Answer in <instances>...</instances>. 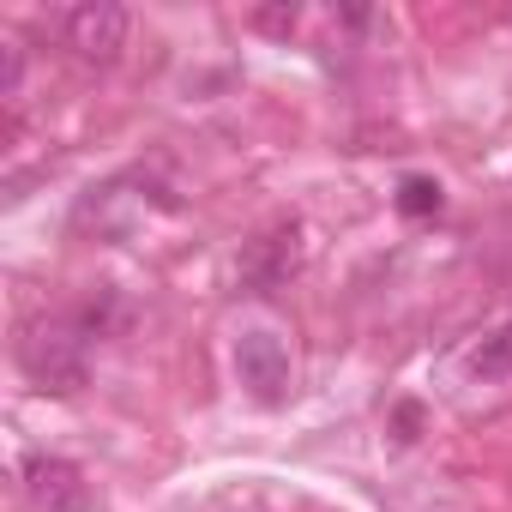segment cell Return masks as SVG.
I'll use <instances>...</instances> for the list:
<instances>
[{
	"instance_id": "8",
	"label": "cell",
	"mask_w": 512,
	"mask_h": 512,
	"mask_svg": "<svg viewBox=\"0 0 512 512\" xmlns=\"http://www.w3.org/2000/svg\"><path fill=\"white\" fill-rule=\"evenodd\" d=\"M19 79H25V49L13 37H0V91L19 97Z\"/></svg>"
},
{
	"instance_id": "2",
	"label": "cell",
	"mask_w": 512,
	"mask_h": 512,
	"mask_svg": "<svg viewBox=\"0 0 512 512\" xmlns=\"http://www.w3.org/2000/svg\"><path fill=\"white\" fill-rule=\"evenodd\" d=\"M61 31H67V49H73L79 61L109 67V61L127 49V7H115V0H85V7H73V13L61 19Z\"/></svg>"
},
{
	"instance_id": "4",
	"label": "cell",
	"mask_w": 512,
	"mask_h": 512,
	"mask_svg": "<svg viewBox=\"0 0 512 512\" xmlns=\"http://www.w3.org/2000/svg\"><path fill=\"white\" fill-rule=\"evenodd\" d=\"M235 374L260 404H278L284 386H290V350L272 332H241L235 338Z\"/></svg>"
},
{
	"instance_id": "9",
	"label": "cell",
	"mask_w": 512,
	"mask_h": 512,
	"mask_svg": "<svg viewBox=\"0 0 512 512\" xmlns=\"http://www.w3.org/2000/svg\"><path fill=\"white\" fill-rule=\"evenodd\" d=\"M253 25H260L266 37H290V31L302 25V13H296V7H260V13H253Z\"/></svg>"
},
{
	"instance_id": "5",
	"label": "cell",
	"mask_w": 512,
	"mask_h": 512,
	"mask_svg": "<svg viewBox=\"0 0 512 512\" xmlns=\"http://www.w3.org/2000/svg\"><path fill=\"white\" fill-rule=\"evenodd\" d=\"M25 488H31V500L49 506V512H91L85 470L67 464V458H31V464H25Z\"/></svg>"
},
{
	"instance_id": "6",
	"label": "cell",
	"mask_w": 512,
	"mask_h": 512,
	"mask_svg": "<svg viewBox=\"0 0 512 512\" xmlns=\"http://www.w3.org/2000/svg\"><path fill=\"white\" fill-rule=\"evenodd\" d=\"M470 374L476 380H506L512 374V320H500V326L482 332V344L470 350Z\"/></svg>"
},
{
	"instance_id": "1",
	"label": "cell",
	"mask_w": 512,
	"mask_h": 512,
	"mask_svg": "<svg viewBox=\"0 0 512 512\" xmlns=\"http://www.w3.org/2000/svg\"><path fill=\"white\" fill-rule=\"evenodd\" d=\"M19 368L43 386V392H79L85 386V332L73 326H25L19 338Z\"/></svg>"
},
{
	"instance_id": "3",
	"label": "cell",
	"mask_w": 512,
	"mask_h": 512,
	"mask_svg": "<svg viewBox=\"0 0 512 512\" xmlns=\"http://www.w3.org/2000/svg\"><path fill=\"white\" fill-rule=\"evenodd\" d=\"M296 266H302V229L284 223V229H272V235H260V241H247V253H241V290L266 296V290L290 284Z\"/></svg>"
},
{
	"instance_id": "7",
	"label": "cell",
	"mask_w": 512,
	"mask_h": 512,
	"mask_svg": "<svg viewBox=\"0 0 512 512\" xmlns=\"http://www.w3.org/2000/svg\"><path fill=\"white\" fill-rule=\"evenodd\" d=\"M398 211H404V217H428V211H440V181H428V175H404V181H398Z\"/></svg>"
}]
</instances>
